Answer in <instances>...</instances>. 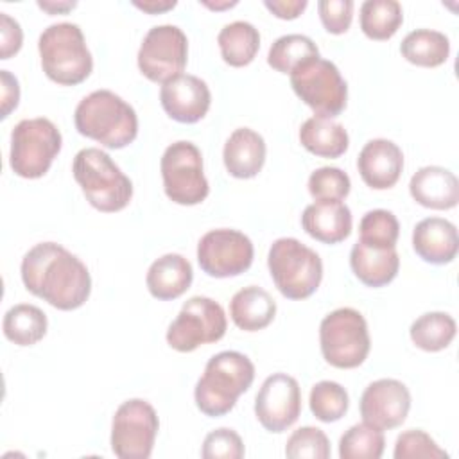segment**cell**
Masks as SVG:
<instances>
[{"label": "cell", "mask_w": 459, "mask_h": 459, "mask_svg": "<svg viewBox=\"0 0 459 459\" xmlns=\"http://www.w3.org/2000/svg\"><path fill=\"white\" fill-rule=\"evenodd\" d=\"M20 271L25 289L59 310H75L90 298L88 267L57 242L32 246L23 255Z\"/></svg>", "instance_id": "1"}, {"label": "cell", "mask_w": 459, "mask_h": 459, "mask_svg": "<svg viewBox=\"0 0 459 459\" xmlns=\"http://www.w3.org/2000/svg\"><path fill=\"white\" fill-rule=\"evenodd\" d=\"M75 129L108 149H122L138 134V117L131 104L109 90L86 95L74 113Z\"/></svg>", "instance_id": "2"}, {"label": "cell", "mask_w": 459, "mask_h": 459, "mask_svg": "<svg viewBox=\"0 0 459 459\" xmlns=\"http://www.w3.org/2000/svg\"><path fill=\"white\" fill-rule=\"evenodd\" d=\"M253 380L255 366L244 353L221 351L206 362L204 373L195 384V405L210 418L224 416L235 407L237 398L251 387Z\"/></svg>", "instance_id": "3"}, {"label": "cell", "mask_w": 459, "mask_h": 459, "mask_svg": "<svg viewBox=\"0 0 459 459\" xmlns=\"http://www.w3.org/2000/svg\"><path fill=\"white\" fill-rule=\"evenodd\" d=\"M72 172L86 201L100 212H120L133 197L131 179L108 152L97 147L81 149L74 158Z\"/></svg>", "instance_id": "4"}, {"label": "cell", "mask_w": 459, "mask_h": 459, "mask_svg": "<svg viewBox=\"0 0 459 459\" xmlns=\"http://www.w3.org/2000/svg\"><path fill=\"white\" fill-rule=\"evenodd\" d=\"M38 50L45 75L63 86L82 82L93 70V59L77 23H52L39 34Z\"/></svg>", "instance_id": "5"}, {"label": "cell", "mask_w": 459, "mask_h": 459, "mask_svg": "<svg viewBox=\"0 0 459 459\" xmlns=\"http://www.w3.org/2000/svg\"><path fill=\"white\" fill-rule=\"evenodd\" d=\"M267 267L276 289L289 299L312 296L323 278L319 255L292 237H281L271 244Z\"/></svg>", "instance_id": "6"}, {"label": "cell", "mask_w": 459, "mask_h": 459, "mask_svg": "<svg viewBox=\"0 0 459 459\" xmlns=\"http://www.w3.org/2000/svg\"><path fill=\"white\" fill-rule=\"evenodd\" d=\"M63 136L48 118H23L11 133L9 165L13 172L25 179L45 176L59 154Z\"/></svg>", "instance_id": "7"}, {"label": "cell", "mask_w": 459, "mask_h": 459, "mask_svg": "<svg viewBox=\"0 0 459 459\" xmlns=\"http://www.w3.org/2000/svg\"><path fill=\"white\" fill-rule=\"evenodd\" d=\"M319 344L330 366L339 369L360 366L371 348L364 316L351 307L335 308L326 314L319 325Z\"/></svg>", "instance_id": "8"}, {"label": "cell", "mask_w": 459, "mask_h": 459, "mask_svg": "<svg viewBox=\"0 0 459 459\" xmlns=\"http://www.w3.org/2000/svg\"><path fill=\"white\" fill-rule=\"evenodd\" d=\"M294 93L319 117L341 115L348 100V84L339 68L321 56L301 63L290 72Z\"/></svg>", "instance_id": "9"}, {"label": "cell", "mask_w": 459, "mask_h": 459, "mask_svg": "<svg viewBox=\"0 0 459 459\" xmlns=\"http://www.w3.org/2000/svg\"><path fill=\"white\" fill-rule=\"evenodd\" d=\"M163 188L170 201L192 206L208 197L210 185L203 172V156L195 143L179 140L170 143L160 161Z\"/></svg>", "instance_id": "10"}, {"label": "cell", "mask_w": 459, "mask_h": 459, "mask_svg": "<svg viewBox=\"0 0 459 459\" xmlns=\"http://www.w3.org/2000/svg\"><path fill=\"white\" fill-rule=\"evenodd\" d=\"M226 328L224 308L212 298L194 296L183 303L178 317L169 325L167 342L172 350L186 353L221 341Z\"/></svg>", "instance_id": "11"}, {"label": "cell", "mask_w": 459, "mask_h": 459, "mask_svg": "<svg viewBox=\"0 0 459 459\" xmlns=\"http://www.w3.org/2000/svg\"><path fill=\"white\" fill-rule=\"evenodd\" d=\"M160 420L154 407L142 400H126L113 416L111 450L120 459H147L152 454Z\"/></svg>", "instance_id": "12"}, {"label": "cell", "mask_w": 459, "mask_h": 459, "mask_svg": "<svg viewBox=\"0 0 459 459\" xmlns=\"http://www.w3.org/2000/svg\"><path fill=\"white\" fill-rule=\"evenodd\" d=\"M186 34L170 23L156 25L147 30L138 50V68L152 82H167L186 66Z\"/></svg>", "instance_id": "13"}, {"label": "cell", "mask_w": 459, "mask_h": 459, "mask_svg": "<svg viewBox=\"0 0 459 459\" xmlns=\"http://www.w3.org/2000/svg\"><path fill=\"white\" fill-rule=\"evenodd\" d=\"M253 242L238 230L219 228L204 233L197 244L199 267L212 278L238 276L253 264Z\"/></svg>", "instance_id": "14"}, {"label": "cell", "mask_w": 459, "mask_h": 459, "mask_svg": "<svg viewBox=\"0 0 459 459\" xmlns=\"http://www.w3.org/2000/svg\"><path fill=\"white\" fill-rule=\"evenodd\" d=\"M301 412V389L294 377L273 373L267 377L255 398V414L269 432H283L296 423Z\"/></svg>", "instance_id": "15"}, {"label": "cell", "mask_w": 459, "mask_h": 459, "mask_svg": "<svg viewBox=\"0 0 459 459\" xmlns=\"http://www.w3.org/2000/svg\"><path fill=\"white\" fill-rule=\"evenodd\" d=\"M359 409L362 421L389 430L405 421L411 409V393L396 378H378L362 391Z\"/></svg>", "instance_id": "16"}, {"label": "cell", "mask_w": 459, "mask_h": 459, "mask_svg": "<svg viewBox=\"0 0 459 459\" xmlns=\"http://www.w3.org/2000/svg\"><path fill=\"white\" fill-rule=\"evenodd\" d=\"M160 102L172 120L194 124L208 113L212 93L208 84L197 75L181 74L161 84Z\"/></svg>", "instance_id": "17"}, {"label": "cell", "mask_w": 459, "mask_h": 459, "mask_svg": "<svg viewBox=\"0 0 459 459\" xmlns=\"http://www.w3.org/2000/svg\"><path fill=\"white\" fill-rule=\"evenodd\" d=\"M357 169L368 186L375 190L391 188L400 179L403 152L387 138L369 140L359 152Z\"/></svg>", "instance_id": "18"}, {"label": "cell", "mask_w": 459, "mask_h": 459, "mask_svg": "<svg viewBox=\"0 0 459 459\" xmlns=\"http://www.w3.org/2000/svg\"><path fill=\"white\" fill-rule=\"evenodd\" d=\"M412 247L416 255L429 264H448L455 258L459 249L457 228L446 219L427 217L412 230Z\"/></svg>", "instance_id": "19"}, {"label": "cell", "mask_w": 459, "mask_h": 459, "mask_svg": "<svg viewBox=\"0 0 459 459\" xmlns=\"http://www.w3.org/2000/svg\"><path fill=\"white\" fill-rule=\"evenodd\" d=\"M409 192L425 208L450 210L459 201V181L448 169L427 165L412 174Z\"/></svg>", "instance_id": "20"}, {"label": "cell", "mask_w": 459, "mask_h": 459, "mask_svg": "<svg viewBox=\"0 0 459 459\" xmlns=\"http://www.w3.org/2000/svg\"><path fill=\"white\" fill-rule=\"evenodd\" d=\"M301 226L312 238L337 244L351 233V212L342 201H316L303 210Z\"/></svg>", "instance_id": "21"}, {"label": "cell", "mask_w": 459, "mask_h": 459, "mask_svg": "<svg viewBox=\"0 0 459 459\" xmlns=\"http://www.w3.org/2000/svg\"><path fill=\"white\" fill-rule=\"evenodd\" d=\"M265 142L249 127L235 129L224 143L222 160L230 176L238 179L255 178L265 161Z\"/></svg>", "instance_id": "22"}, {"label": "cell", "mask_w": 459, "mask_h": 459, "mask_svg": "<svg viewBox=\"0 0 459 459\" xmlns=\"http://www.w3.org/2000/svg\"><path fill=\"white\" fill-rule=\"evenodd\" d=\"M353 274L368 287H384L391 283L400 269L396 247H377L357 240L350 251Z\"/></svg>", "instance_id": "23"}, {"label": "cell", "mask_w": 459, "mask_h": 459, "mask_svg": "<svg viewBox=\"0 0 459 459\" xmlns=\"http://www.w3.org/2000/svg\"><path fill=\"white\" fill-rule=\"evenodd\" d=\"M192 264L178 253H167L154 260L147 271L145 283L156 299L169 301L179 298L192 285Z\"/></svg>", "instance_id": "24"}, {"label": "cell", "mask_w": 459, "mask_h": 459, "mask_svg": "<svg viewBox=\"0 0 459 459\" xmlns=\"http://www.w3.org/2000/svg\"><path fill=\"white\" fill-rule=\"evenodd\" d=\"M230 316L240 330L258 332L274 319L276 301L265 289L249 285L233 294L230 301Z\"/></svg>", "instance_id": "25"}, {"label": "cell", "mask_w": 459, "mask_h": 459, "mask_svg": "<svg viewBox=\"0 0 459 459\" xmlns=\"http://www.w3.org/2000/svg\"><path fill=\"white\" fill-rule=\"evenodd\" d=\"M301 145L321 158H339L346 152L350 138L342 124L328 117L314 115L299 127Z\"/></svg>", "instance_id": "26"}, {"label": "cell", "mask_w": 459, "mask_h": 459, "mask_svg": "<svg viewBox=\"0 0 459 459\" xmlns=\"http://www.w3.org/2000/svg\"><path fill=\"white\" fill-rule=\"evenodd\" d=\"M217 43L221 48L222 59L230 66H246L249 65L258 48H260V32L258 29L244 20H237L231 23H226L219 36Z\"/></svg>", "instance_id": "27"}, {"label": "cell", "mask_w": 459, "mask_h": 459, "mask_svg": "<svg viewBox=\"0 0 459 459\" xmlns=\"http://www.w3.org/2000/svg\"><path fill=\"white\" fill-rule=\"evenodd\" d=\"M400 52L409 63L416 66L434 68L448 59L450 41L439 30L416 29L402 39Z\"/></svg>", "instance_id": "28"}, {"label": "cell", "mask_w": 459, "mask_h": 459, "mask_svg": "<svg viewBox=\"0 0 459 459\" xmlns=\"http://www.w3.org/2000/svg\"><path fill=\"white\" fill-rule=\"evenodd\" d=\"M47 314L29 303H18L11 307L2 321L4 335L18 346H32L39 342L47 333Z\"/></svg>", "instance_id": "29"}, {"label": "cell", "mask_w": 459, "mask_h": 459, "mask_svg": "<svg viewBox=\"0 0 459 459\" xmlns=\"http://www.w3.org/2000/svg\"><path fill=\"white\" fill-rule=\"evenodd\" d=\"M402 22L403 11L396 0H366L360 5V29L369 39L393 38Z\"/></svg>", "instance_id": "30"}, {"label": "cell", "mask_w": 459, "mask_h": 459, "mask_svg": "<svg viewBox=\"0 0 459 459\" xmlns=\"http://www.w3.org/2000/svg\"><path fill=\"white\" fill-rule=\"evenodd\" d=\"M455 321L446 312H427L412 321L411 341L423 351L445 350L455 337Z\"/></svg>", "instance_id": "31"}, {"label": "cell", "mask_w": 459, "mask_h": 459, "mask_svg": "<svg viewBox=\"0 0 459 459\" xmlns=\"http://www.w3.org/2000/svg\"><path fill=\"white\" fill-rule=\"evenodd\" d=\"M317 45L303 34H285L274 39L267 52V63L281 74H290L301 63L317 57Z\"/></svg>", "instance_id": "32"}, {"label": "cell", "mask_w": 459, "mask_h": 459, "mask_svg": "<svg viewBox=\"0 0 459 459\" xmlns=\"http://www.w3.org/2000/svg\"><path fill=\"white\" fill-rule=\"evenodd\" d=\"M384 448V430L366 421L350 427L339 439L341 459H380Z\"/></svg>", "instance_id": "33"}, {"label": "cell", "mask_w": 459, "mask_h": 459, "mask_svg": "<svg viewBox=\"0 0 459 459\" xmlns=\"http://www.w3.org/2000/svg\"><path fill=\"white\" fill-rule=\"evenodd\" d=\"M308 405L312 414L325 423L341 420L350 405L346 389L333 380H321L312 385Z\"/></svg>", "instance_id": "34"}, {"label": "cell", "mask_w": 459, "mask_h": 459, "mask_svg": "<svg viewBox=\"0 0 459 459\" xmlns=\"http://www.w3.org/2000/svg\"><path fill=\"white\" fill-rule=\"evenodd\" d=\"M360 238L364 244L377 247H396L400 235V222L389 210H369L364 213L359 224Z\"/></svg>", "instance_id": "35"}, {"label": "cell", "mask_w": 459, "mask_h": 459, "mask_svg": "<svg viewBox=\"0 0 459 459\" xmlns=\"http://www.w3.org/2000/svg\"><path fill=\"white\" fill-rule=\"evenodd\" d=\"M350 188V176L337 167H319L308 178V192L316 201H342Z\"/></svg>", "instance_id": "36"}, {"label": "cell", "mask_w": 459, "mask_h": 459, "mask_svg": "<svg viewBox=\"0 0 459 459\" xmlns=\"http://www.w3.org/2000/svg\"><path fill=\"white\" fill-rule=\"evenodd\" d=\"M285 455L289 459H326L330 457V441L317 427H299L287 439Z\"/></svg>", "instance_id": "37"}, {"label": "cell", "mask_w": 459, "mask_h": 459, "mask_svg": "<svg viewBox=\"0 0 459 459\" xmlns=\"http://www.w3.org/2000/svg\"><path fill=\"white\" fill-rule=\"evenodd\" d=\"M394 459H446L448 454L423 430L411 429L402 432L394 443Z\"/></svg>", "instance_id": "38"}, {"label": "cell", "mask_w": 459, "mask_h": 459, "mask_svg": "<svg viewBox=\"0 0 459 459\" xmlns=\"http://www.w3.org/2000/svg\"><path fill=\"white\" fill-rule=\"evenodd\" d=\"M201 455L204 459H240L244 457V443L233 429H215L206 434Z\"/></svg>", "instance_id": "39"}, {"label": "cell", "mask_w": 459, "mask_h": 459, "mask_svg": "<svg viewBox=\"0 0 459 459\" xmlns=\"http://www.w3.org/2000/svg\"><path fill=\"white\" fill-rule=\"evenodd\" d=\"M353 0H319L317 11L323 27L330 34H344L353 18Z\"/></svg>", "instance_id": "40"}, {"label": "cell", "mask_w": 459, "mask_h": 459, "mask_svg": "<svg viewBox=\"0 0 459 459\" xmlns=\"http://www.w3.org/2000/svg\"><path fill=\"white\" fill-rule=\"evenodd\" d=\"M0 59H9L22 48L23 30L14 18L7 13H0Z\"/></svg>", "instance_id": "41"}, {"label": "cell", "mask_w": 459, "mask_h": 459, "mask_svg": "<svg viewBox=\"0 0 459 459\" xmlns=\"http://www.w3.org/2000/svg\"><path fill=\"white\" fill-rule=\"evenodd\" d=\"M0 79H2V118H5L13 109H16L20 102V86H18V79L9 70H0Z\"/></svg>", "instance_id": "42"}, {"label": "cell", "mask_w": 459, "mask_h": 459, "mask_svg": "<svg viewBox=\"0 0 459 459\" xmlns=\"http://www.w3.org/2000/svg\"><path fill=\"white\" fill-rule=\"evenodd\" d=\"M264 5L276 16L281 20H294L298 18L305 7H307V0H265Z\"/></svg>", "instance_id": "43"}, {"label": "cell", "mask_w": 459, "mask_h": 459, "mask_svg": "<svg viewBox=\"0 0 459 459\" xmlns=\"http://www.w3.org/2000/svg\"><path fill=\"white\" fill-rule=\"evenodd\" d=\"M176 4H178L176 0H147V2H138V0H134V2H133L134 7H138V9H142V11L149 13V14L165 13V11L172 9V7H176Z\"/></svg>", "instance_id": "44"}, {"label": "cell", "mask_w": 459, "mask_h": 459, "mask_svg": "<svg viewBox=\"0 0 459 459\" xmlns=\"http://www.w3.org/2000/svg\"><path fill=\"white\" fill-rule=\"evenodd\" d=\"M38 5L43 9V11H47V13H50V14H57V13H68L70 9H74L75 5H77V2H38Z\"/></svg>", "instance_id": "45"}, {"label": "cell", "mask_w": 459, "mask_h": 459, "mask_svg": "<svg viewBox=\"0 0 459 459\" xmlns=\"http://www.w3.org/2000/svg\"><path fill=\"white\" fill-rule=\"evenodd\" d=\"M203 5H206V7H210V9H215V11H221V9H228V7H233V5H237V0H226V2H208V0H203L201 2Z\"/></svg>", "instance_id": "46"}]
</instances>
